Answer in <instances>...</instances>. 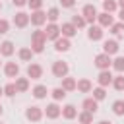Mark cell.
<instances>
[{"label": "cell", "instance_id": "60d3db41", "mask_svg": "<svg viewBox=\"0 0 124 124\" xmlns=\"http://www.w3.org/2000/svg\"><path fill=\"white\" fill-rule=\"evenodd\" d=\"M118 21H124V8L118 10Z\"/></svg>", "mask_w": 124, "mask_h": 124}, {"label": "cell", "instance_id": "d4e9b609", "mask_svg": "<svg viewBox=\"0 0 124 124\" xmlns=\"http://www.w3.org/2000/svg\"><path fill=\"white\" fill-rule=\"evenodd\" d=\"M16 89H17V93H25V91H29V78H16Z\"/></svg>", "mask_w": 124, "mask_h": 124}, {"label": "cell", "instance_id": "4dcf8cb0", "mask_svg": "<svg viewBox=\"0 0 124 124\" xmlns=\"http://www.w3.org/2000/svg\"><path fill=\"white\" fill-rule=\"evenodd\" d=\"M93 116L95 114H91V112H87V110H81V112H78V122L79 124H93Z\"/></svg>", "mask_w": 124, "mask_h": 124}, {"label": "cell", "instance_id": "52a82bcc", "mask_svg": "<svg viewBox=\"0 0 124 124\" xmlns=\"http://www.w3.org/2000/svg\"><path fill=\"white\" fill-rule=\"evenodd\" d=\"M43 112H45V116H46L48 120H56V118H60V116H62V107L54 101V103H48V105H46V108H45Z\"/></svg>", "mask_w": 124, "mask_h": 124}, {"label": "cell", "instance_id": "8fae6325", "mask_svg": "<svg viewBox=\"0 0 124 124\" xmlns=\"http://www.w3.org/2000/svg\"><path fill=\"white\" fill-rule=\"evenodd\" d=\"M43 66L41 64H37V62H29V66H27V78L29 79H41L43 78Z\"/></svg>", "mask_w": 124, "mask_h": 124}, {"label": "cell", "instance_id": "83f0119b", "mask_svg": "<svg viewBox=\"0 0 124 124\" xmlns=\"http://www.w3.org/2000/svg\"><path fill=\"white\" fill-rule=\"evenodd\" d=\"M91 93H93L91 97H93L95 101H99V103H101L103 99H107V87H101V85H97V87H93V89H91Z\"/></svg>", "mask_w": 124, "mask_h": 124}, {"label": "cell", "instance_id": "e575fe53", "mask_svg": "<svg viewBox=\"0 0 124 124\" xmlns=\"http://www.w3.org/2000/svg\"><path fill=\"white\" fill-rule=\"evenodd\" d=\"M70 21L76 25V29H83V27H87V21H85V17H83L81 14H79V16H78V14H76V16H72V19H70Z\"/></svg>", "mask_w": 124, "mask_h": 124}, {"label": "cell", "instance_id": "4316f807", "mask_svg": "<svg viewBox=\"0 0 124 124\" xmlns=\"http://www.w3.org/2000/svg\"><path fill=\"white\" fill-rule=\"evenodd\" d=\"M108 33H112L116 39H120L124 35V21H114L110 27H108Z\"/></svg>", "mask_w": 124, "mask_h": 124}, {"label": "cell", "instance_id": "ba28073f", "mask_svg": "<svg viewBox=\"0 0 124 124\" xmlns=\"http://www.w3.org/2000/svg\"><path fill=\"white\" fill-rule=\"evenodd\" d=\"M97 8L93 6V4H85L83 8H81V16L85 17V21H87V25H91V23H95L97 21Z\"/></svg>", "mask_w": 124, "mask_h": 124}, {"label": "cell", "instance_id": "7a4b0ae2", "mask_svg": "<svg viewBox=\"0 0 124 124\" xmlns=\"http://www.w3.org/2000/svg\"><path fill=\"white\" fill-rule=\"evenodd\" d=\"M50 72H52V76H54V78L62 79V78H66V76L70 74V66H68V62H64V60H54V62H52Z\"/></svg>", "mask_w": 124, "mask_h": 124}, {"label": "cell", "instance_id": "4fadbf2b", "mask_svg": "<svg viewBox=\"0 0 124 124\" xmlns=\"http://www.w3.org/2000/svg\"><path fill=\"white\" fill-rule=\"evenodd\" d=\"M95 23L101 25L103 29H107V27H110L114 23V16L112 14H107V12H101V14H97V21Z\"/></svg>", "mask_w": 124, "mask_h": 124}, {"label": "cell", "instance_id": "5bb4252c", "mask_svg": "<svg viewBox=\"0 0 124 124\" xmlns=\"http://www.w3.org/2000/svg\"><path fill=\"white\" fill-rule=\"evenodd\" d=\"M4 76L10 79H16L19 76V64L17 62H6L4 64Z\"/></svg>", "mask_w": 124, "mask_h": 124}, {"label": "cell", "instance_id": "44dd1931", "mask_svg": "<svg viewBox=\"0 0 124 124\" xmlns=\"http://www.w3.org/2000/svg\"><path fill=\"white\" fill-rule=\"evenodd\" d=\"M31 95H33L37 101H41V99H46V95H48V89H46V85H43V83H37V85L31 89Z\"/></svg>", "mask_w": 124, "mask_h": 124}, {"label": "cell", "instance_id": "6da1fadb", "mask_svg": "<svg viewBox=\"0 0 124 124\" xmlns=\"http://www.w3.org/2000/svg\"><path fill=\"white\" fill-rule=\"evenodd\" d=\"M45 45H46V37H45V31L41 29V27H37L33 33H31V50L35 52V54H41L43 50H45Z\"/></svg>", "mask_w": 124, "mask_h": 124}, {"label": "cell", "instance_id": "30bf717a", "mask_svg": "<svg viewBox=\"0 0 124 124\" xmlns=\"http://www.w3.org/2000/svg\"><path fill=\"white\" fill-rule=\"evenodd\" d=\"M45 31V37H46V41H56L58 37H60V25L58 23H46V27L43 29Z\"/></svg>", "mask_w": 124, "mask_h": 124}, {"label": "cell", "instance_id": "7c38bea8", "mask_svg": "<svg viewBox=\"0 0 124 124\" xmlns=\"http://www.w3.org/2000/svg\"><path fill=\"white\" fill-rule=\"evenodd\" d=\"M12 23H14L17 29H25V27L29 25V14H27V12H17V14L14 16Z\"/></svg>", "mask_w": 124, "mask_h": 124}, {"label": "cell", "instance_id": "f546056e", "mask_svg": "<svg viewBox=\"0 0 124 124\" xmlns=\"http://www.w3.org/2000/svg\"><path fill=\"white\" fill-rule=\"evenodd\" d=\"M110 68H112L116 74H124V56H114Z\"/></svg>", "mask_w": 124, "mask_h": 124}, {"label": "cell", "instance_id": "8992f818", "mask_svg": "<svg viewBox=\"0 0 124 124\" xmlns=\"http://www.w3.org/2000/svg\"><path fill=\"white\" fill-rule=\"evenodd\" d=\"M103 37H105V31H103V27H101V25L91 23V25L87 27V39H89V41L97 43V41H103Z\"/></svg>", "mask_w": 124, "mask_h": 124}, {"label": "cell", "instance_id": "cb8c5ba5", "mask_svg": "<svg viewBox=\"0 0 124 124\" xmlns=\"http://www.w3.org/2000/svg\"><path fill=\"white\" fill-rule=\"evenodd\" d=\"M60 17V8L58 6H52L46 10V23H56Z\"/></svg>", "mask_w": 124, "mask_h": 124}, {"label": "cell", "instance_id": "ffe728a7", "mask_svg": "<svg viewBox=\"0 0 124 124\" xmlns=\"http://www.w3.org/2000/svg\"><path fill=\"white\" fill-rule=\"evenodd\" d=\"M76 89H78L79 93H91V89H93V83H91V79H87V78H81V79H78V81H76Z\"/></svg>", "mask_w": 124, "mask_h": 124}, {"label": "cell", "instance_id": "681fc988", "mask_svg": "<svg viewBox=\"0 0 124 124\" xmlns=\"http://www.w3.org/2000/svg\"><path fill=\"white\" fill-rule=\"evenodd\" d=\"M78 124H79V122H78Z\"/></svg>", "mask_w": 124, "mask_h": 124}, {"label": "cell", "instance_id": "8d00e7d4", "mask_svg": "<svg viewBox=\"0 0 124 124\" xmlns=\"http://www.w3.org/2000/svg\"><path fill=\"white\" fill-rule=\"evenodd\" d=\"M27 6H29L31 12H35V10H43V0H27Z\"/></svg>", "mask_w": 124, "mask_h": 124}, {"label": "cell", "instance_id": "d6986e66", "mask_svg": "<svg viewBox=\"0 0 124 124\" xmlns=\"http://www.w3.org/2000/svg\"><path fill=\"white\" fill-rule=\"evenodd\" d=\"M14 52H16V46H14L12 41H2V43H0V56L10 58Z\"/></svg>", "mask_w": 124, "mask_h": 124}, {"label": "cell", "instance_id": "7402d4cb", "mask_svg": "<svg viewBox=\"0 0 124 124\" xmlns=\"http://www.w3.org/2000/svg\"><path fill=\"white\" fill-rule=\"evenodd\" d=\"M33 56H35V52H33L29 46H21V48L17 50V58H19L21 62H33Z\"/></svg>", "mask_w": 124, "mask_h": 124}, {"label": "cell", "instance_id": "d6a6232c", "mask_svg": "<svg viewBox=\"0 0 124 124\" xmlns=\"http://www.w3.org/2000/svg\"><path fill=\"white\" fill-rule=\"evenodd\" d=\"M116 91H124V74H116L112 76V83H110Z\"/></svg>", "mask_w": 124, "mask_h": 124}, {"label": "cell", "instance_id": "836d02e7", "mask_svg": "<svg viewBox=\"0 0 124 124\" xmlns=\"http://www.w3.org/2000/svg\"><path fill=\"white\" fill-rule=\"evenodd\" d=\"M110 108H112V114L114 116H124V101L122 99H116Z\"/></svg>", "mask_w": 124, "mask_h": 124}, {"label": "cell", "instance_id": "c3c4849f", "mask_svg": "<svg viewBox=\"0 0 124 124\" xmlns=\"http://www.w3.org/2000/svg\"><path fill=\"white\" fill-rule=\"evenodd\" d=\"M0 124H4V122H0Z\"/></svg>", "mask_w": 124, "mask_h": 124}, {"label": "cell", "instance_id": "ab89813d", "mask_svg": "<svg viewBox=\"0 0 124 124\" xmlns=\"http://www.w3.org/2000/svg\"><path fill=\"white\" fill-rule=\"evenodd\" d=\"M12 4L16 8H23V6H27V0H12Z\"/></svg>", "mask_w": 124, "mask_h": 124}, {"label": "cell", "instance_id": "74e56055", "mask_svg": "<svg viewBox=\"0 0 124 124\" xmlns=\"http://www.w3.org/2000/svg\"><path fill=\"white\" fill-rule=\"evenodd\" d=\"M8 31H10V21L4 19V17H0V35H6Z\"/></svg>", "mask_w": 124, "mask_h": 124}, {"label": "cell", "instance_id": "f6af8a7d", "mask_svg": "<svg viewBox=\"0 0 124 124\" xmlns=\"http://www.w3.org/2000/svg\"><path fill=\"white\" fill-rule=\"evenodd\" d=\"M2 112H4V108H2V105H0V116H2Z\"/></svg>", "mask_w": 124, "mask_h": 124}, {"label": "cell", "instance_id": "9a60e30c", "mask_svg": "<svg viewBox=\"0 0 124 124\" xmlns=\"http://www.w3.org/2000/svg\"><path fill=\"white\" fill-rule=\"evenodd\" d=\"M110 83H112V72H110V70H99L97 85H101V87H108Z\"/></svg>", "mask_w": 124, "mask_h": 124}, {"label": "cell", "instance_id": "d590c367", "mask_svg": "<svg viewBox=\"0 0 124 124\" xmlns=\"http://www.w3.org/2000/svg\"><path fill=\"white\" fill-rule=\"evenodd\" d=\"M4 87V95L6 97H16L17 95V89H16V83L14 81H10V83H6V85H2Z\"/></svg>", "mask_w": 124, "mask_h": 124}, {"label": "cell", "instance_id": "603a6c76", "mask_svg": "<svg viewBox=\"0 0 124 124\" xmlns=\"http://www.w3.org/2000/svg\"><path fill=\"white\" fill-rule=\"evenodd\" d=\"M76 116H78V108H76L74 105H64V107H62V118L74 120Z\"/></svg>", "mask_w": 124, "mask_h": 124}, {"label": "cell", "instance_id": "bcb514c9", "mask_svg": "<svg viewBox=\"0 0 124 124\" xmlns=\"http://www.w3.org/2000/svg\"><path fill=\"white\" fill-rule=\"evenodd\" d=\"M0 12H2V2H0Z\"/></svg>", "mask_w": 124, "mask_h": 124}, {"label": "cell", "instance_id": "7dc6e473", "mask_svg": "<svg viewBox=\"0 0 124 124\" xmlns=\"http://www.w3.org/2000/svg\"><path fill=\"white\" fill-rule=\"evenodd\" d=\"M0 66H2V62H0Z\"/></svg>", "mask_w": 124, "mask_h": 124}, {"label": "cell", "instance_id": "f35d334b", "mask_svg": "<svg viewBox=\"0 0 124 124\" xmlns=\"http://www.w3.org/2000/svg\"><path fill=\"white\" fill-rule=\"evenodd\" d=\"M76 2H78V0H60V6H62L64 10H70V8L76 6Z\"/></svg>", "mask_w": 124, "mask_h": 124}, {"label": "cell", "instance_id": "1f68e13d", "mask_svg": "<svg viewBox=\"0 0 124 124\" xmlns=\"http://www.w3.org/2000/svg\"><path fill=\"white\" fill-rule=\"evenodd\" d=\"M101 2H103V12H107V14H114L118 10L116 0H101Z\"/></svg>", "mask_w": 124, "mask_h": 124}, {"label": "cell", "instance_id": "e0dca14e", "mask_svg": "<svg viewBox=\"0 0 124 124\" xmlns=\"http://www.w3.org/2000/svg\"><path fill=\"white\" fill-rule=\"evenodd\" d=\"M81 108L87 110V112H91V114H97V110H99V101H95L93 97H85V99L81 101Z\"/></svg>", "mask_w": 124, "mask_h": 124}, {"label": "cell", "instance_id": "277c9868", "mask_svg": "<svg viewBox=\"0 0 124 124\" xmlns=\"http://www.w3.org/2000/svg\"><path fill=\"white\" fill-rule=\"evenodd\" d=\"M93 64H95V68H99V70H110V64H112V56H108L107 52H99V54L95 56Z\"/></svg>", "mask_w": 124, "mask_h": 124}, {"label": "cell", "instance_id": "5b68a950", "mask_svg": "<svg viewBox=\"0 0 124 124\" xmlns=\"http://www.w3.org/2000/svg\"><path fill=\"white\" fill-rule=\"evenodd\" d=\"M29 23L35 25V27H43L46 23V12L45 10H35L29 14Z\"/></svg>", "mask_w": 124, "mask_h": 124}, {"label": "cell", "instance_id": "2e32d148", "mask_svg": "<svg viewBox=\"0 0 124 124\" xmlns=\"http://www.w3.org/2000/svg\"><path fill=\"white\" fill-rule=\"evenodd\" d=\"M60 35L66 37V39H72V37L78 35V29H76V25H74L72 21H66V23L60 25Z\"/></svg>", "mask_w": 124, "mask_h": 124}, {"label": "cell", "instance_id": "7bdbcfd3", "mask_svg": "<svg viewBox=\"0 0 124 124\" xmlns=\"http://www.w3.org/2000/svg\"><path fill=\"white\" fill-rule=\"evenodd\" d=\"M95 124H112L110 120H99V122H95Z\"/></svg>", "mask_w": 124, "mask_h": 124}, {"label": "cell", "instance_id": "ee69618b", "mask_svg": "<svg viewBox=\"0 0 124 124\" xmlns=\"http://www.w3.org/2000/svg\"><path fill=\"white\" fill-rule=\"evenodd\" d=\"M2 95H4V87L0 85V97H2Z\"/></svg>", "mask_w": 124, "mask_h": 124}, {"label": "cell", "instance_id": "b9f144b4", "mask_svg": "<svg viewBox=\"0 0 124 124\" xmlns=\"http://www.w3.org/2000/svg\"><path fill=\"white\" fill-rule=\"evenodd\" d=\"M116 4H118V10H120V8H124V0H116Z\"/></svg>", "mask_w": 124, "mask_h": 124}, {"label": "cell", "instance_id": "ac0fdd59", "mask_svg": "<svg viewBox=\"0 0 124 124\" xmlns=\"http://www.w3.org/2000/svg\"><path fill=\"white\" fill-rule=\"evenodd\" d=\"M70 46H72L70 39H66V37H62V35L54 41V50H56V52H68Z\"/></svg>", "mask_w": 124, "mask_h": 124}, {"label": "cell", "instance_id": "484cf974", "mask_svg": "<svg viewBox=\"0 0 124 124\" xmlns=\"http://www.w3.org/2000/svg\"><path fill=\"white\" fill-rule=\"evenodd\" d=\"M76 78H70V76H66V78H62V89L66 91V93H70V91H76Z\"/></svg>", "mask_w": 124, "mask_h": 124}, {"label": "cell", "instance_id": "3957f363", "mask_svg": "<svg viewBox=\"0 0 124 124\" xmlns=\"http://www.w3.org/2000/svg\"><path fill=\"white\" fill-rule=\"evenodd\" d=\"M43 116H45V112H43V108L37 107V105H29V107L25 108V118H27L29 122H41Z\"/></svg>", "mask_w": 124, "mask_h": 124}, {"label": "cell", "instance_id": "9c48e42d", "mask_svg": "<svg viewBox=\"0 0 124 124\" xmlns=\"http://www.w3.org/2000/svg\"><path fill=\"white\" fill-rule=\"evenodd\" d=\"M118 50H120L118 39H107V41H103V52H107L108 56H116Z\"/></svg>", "mask_w": 124, "mask_h": 124}, {"label": "cell", "instance_id": "f1b7e54d", "mask_svg": "<svg viewBox=\"0 0 124 124\" xmlns=\"http://www.w3.org/2000/svg\"><path fill=\"white\" fill-rule=\"evenodd\" d=\"M48 95L52 97V101H56V103H58V101H64L68 93H66L62 87H54V89H50V91H48Z\"/></svg>", "mask_w": 124, "mask_h": 124}]
</instances>
